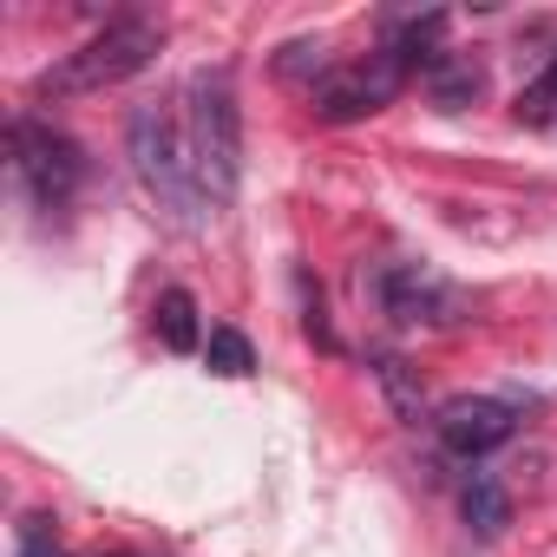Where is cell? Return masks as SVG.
<instances>
[{"label": "cell", "mask_w": 557, "mask_h": 557, "mask_svg": "<svg viewBox=\"0 0 557 557\" xmlns=\"http://www.w3.org/2000/svg\"><path fill=\"white\" fill-rule=\"evenodd\" d=\"M381 302L407 329H459L466 322V296L446 275H433L426 262H387L381 269Z\"/></svg>", "instance_id": "cell-5"}, {"label": "cell", "mask_w": 557, "mask_h": 557, "mask_svg": "<svg viewBox=\"0 0 557 557\" xmlns=\"http://www.w3.org/2000/svg\"><path fill=\"white\" fill-rule=\"evenodd\" d=\"M125 151H132V171H138V184H145V197H151L177 230H197L203 190H197V171H190V145L177 138V125H171L164 106H138V112H132Z\"/></svg>", "instance_id": "cell-3"}, {"label": "cell", "mask_w": 557, "mask_h": 557, "mask_svg": "<svg viewBox=\"0 0 557 557\" xmlns=\"http://www.w3.org/2000/svg\"><path fill=\"white\" fill-rule=\"evenodd\" d=\"M158 335H164L171 355H190L197 348V302L184 289H164L158 296Z\"/></svg>", "instance_id": "cell-11"}, {"label": "cell", "mask_w": 557, "mask_h": 557, "mask_svg": "<svg viewBox=\"0 0 557 557\" xmlns=\"http://www.w3.org/2000/svg\"><path fill=\"white\" fill-rule=\"evenodd\" d=\"M400 79H407V66L381 47V53H368L361 66H342V73H329L322 79V92H315V112L329 119V125H348V119H374L394 92H400Z\"/></svg>", "instance_id": "cell-6"}, {"label": "cell", "mask_w": 557, "mask_h": 557, "mask_svg": "<svg viewBox=\"0 0 557 557\" xmlns=\"http://www.w3.org/2000/svg\"><path fill=\"white\" fill-rule=\"evenodd\" d=\"M8 151H14V177H21V190L40 203V210H60L73 190H79V145L66 138V132H53V125H40V119H14L8 125Z\"/></svg>", "instance_id": "cell-4"}, {"label": "cell", "mask_w": 557, "mask_h": 557, "mask_svg": "<svg viewBox=\"0 0 557 557\" xmlns=\"http://www.w3.org/2000/svg\"><path fill=\"white\" fill-rule=\"evenodd\" d=\"M550 119H557V60L518 92V125H550Z\"/></svg>", "instance_id": "cell-13"}, {"label": "cell", "mask_w": 557, "mask_h": 557, "mask_svg": "<svg viewBox=\"0 0 557 557\" xmlns=\"http://www.w3.org/2000/svg\"><path fill=\"white\" fill-rule=\"evenodd\" d=\"M479 86H485L479 60H466V53H433L426 60V92H433L440 112H466L479 99Z\"/></svg>", "instance_id": "cell-8"}, {"label": "cell", "mask_w": 557, "mask_h": 557, "mask_svg": "<svg viewBox=\"0 0 557 557\" xmlns=\"http://www.w3.org/2000/svg\"><path fill=\"white\" fill-rule=\"evenodd\" d=\"M275 73H283V79H315V73H329V40H289L283 60H275Z\"/></svg>", "instance_id": "cell-14"}, {"label": "cell", "mask_w": 557, "mask_h": 557, "mask_svg": "<svg viewBox=\"0 0 557 557\" xmlns=\"http://www.w3.org/2000/svg\"><path fill=\"white\" fill-rule=\"evenodd\" d=\"M459 511H466V524H472L479 537H498V531L511 524V492H505L498 479H472V485L459 492Z\"/></svg>", "instance_id": "cell-10"}, {"label": "cell", "mask_w": 557, "mask_h": 557, "mask_svg": "<svg viewBox=\"0 0 557 557\" xmlns=\"http://www.w3.org/2000/svg\"><path fill=\"white\" fill-rule=\"evenodd\" d=\"M164 47V27L145 21V14H125V21H106L79 53H66L60 66H47L34 79V99H79V92H106L132 73H145Z\"/></svg>", "instance_id": "cell-2"}, {"label": "cell", "mask_w": 557, "mask_h": 557, "mask_svg": "<svg viewBox=\"0 0 557 557\" xmlns=\"http://www.w3.org/2000/svg\"><path fill=\"white\" fill-rule=\"evenodd\" d=\"M374 381H381V394H387L394 420H407V426H420V420H426V387H420V374H413L400 355H374Z\"/></svg>", "instance_id": "cell-9"}, {"label": "cell", "mask_w": 557, "mask_h": 557, "mask_svg": "<svg viewBox=\"0 0 557 557\" xmlns=\"http://www.w3.org/2000/svg\"><path fill=\"white\" fill-rule=\"evenodd\" d=\"M203 361H210V374H223V381H243V374L256 368V348H249V335H243V329H210V342H203Z\"/></svg>", "instance_id": "cell-12"}, {"label": "cell", "mask_w": 557, "mask_h": 557, "mask_svg": "<svg viewBox=\"0 0 557 557\" xmlns=\"http://www.w3.org/2000/svg\"><path fill=\"white\" fill-rule=\"evenodd\" d=\"M440 440L459 453V459H479V453H492V446H505L511 433H518V413L505 407V400H485V394H459V400H446L440 407Z\"/></svg>", "instance_id": "cell-7"}, {"label": "cell", "mask_w": 557, "mask_h": 557, "mask_svg": "<svg viewBox=\"0 0 557 557\" xmlns=\"http://www.w3.org/2000/svg\"><path fill=\"white\" fill-rule=\"evenodd\" d=\"M184 145H190V171L197 190L210 203H230L243 184V112H236V86L223 66L190 79V119H184Z\"/></svg>", "instance_id": "cell-1"}]
</instances>
